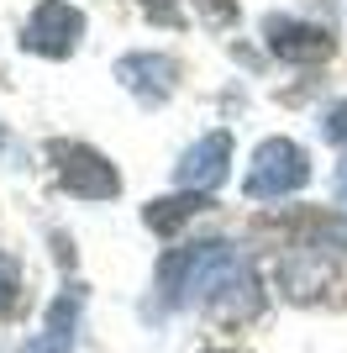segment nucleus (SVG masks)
<instances>
[{
	"label": "nucleus",
	"instance_id": "1",
	"mask_svg": "<svg viewBox=\"0 0 347 353\" xmlns=\"http://www.w3.org/2000/svg\"><path fill=\"white\" fill-rule=\"evenodd\" d=\"M237 280V253L231 243H185L158 259V295L163 306H189L200 295H221Z\"/></svg>",
	"mask_w": 347,
	"mask_h": 353
},
{
	"label": "nucleus",
	"instance_id": "6",
	"mask_svg": "<svg viewBox=\"0 0 347 353\" xmlns=\"http://www.w3.org/2000/svg\"><path fill=\"white\" fill-rule=\"evenodd\" d=\"M227 163H231V132H211L195 148H185V159L174 163V179L195 195H211L227 179Z\"/></svg>",
	"mask_w": 347,
	"mask_h": 353
},
{
	"label": "nucleus",
	"instance_id": "3",
	"mask_svg": "<svg viewBox=\"0 0 347 353\" xmlns=\"http://www.w3.org/2000/svg\"><path fill=\"white\" fill-rule=\"evenodd\" d=\"M48 159H53V169H58V185H63L69 195H79V201H111V195H121L116 163H105V153H95V148L53 143Z\"/></svg>",
	"mask_w": 347,
	"mask_h": 353
},
{
	"label": "nucleus",
	"instance_id": "4",
	"mask_svg": "<svg viewBox=\"0 0 347 353\" xmlns=\"http://www.w3.org/2000/svg\"><path fill=\"white\" fill-rule=\"evenodd\" d=\"M79 37H85V16L74 11L69 0H43L27 16V27H21V48L43 53V59H69Z\"/></svg>",
	"mask_w": 347,
	"mask_h": 353
},
{
	"label": "nucleus",
	"instance_id": "11",
	"mask_svg": "<svg viewBox=\"0 0 347 353\" xmlns=\"http://www.w3.org/2000/svg\"><path fill=\"white\" fill-rule=\"evenodd\" d=\"M195 6H200L205 21H216V27H227L231 16H237V0H195Z\"/></svg>",
	"mask_w": 347,
	"mask_h": 353
},
{
	"label": "nucleus",
	"instance_id": "5",
	"mask_svg": "<svg viewBox=\"0 0 347 353\" xmlns=\"http://www.w3.org/2000/svg\"><path fill=\"white\" fill-rule=\"evenodd\" d=\"M263 37H269V53L284 59V63H326L337 53V37L326 27L289 21V16H269V21H263Z\"/></svg>",
	"mask_w": 347,
	"mask_h": 353
},
{
	"label": "nucleus",
	"instance_id": "8",
	"mask_svg": "<svg viewBox=\"0 0 347 353\" xmlns=\"http://www.w3.org/2000/svg\"><path fill=\"white\" fill-rule=\"evenodd\" d=\"M116 79L143 101H163L174 90V79H179V69H174V59H158V53H127L116 63Z\"/></svg>",
	"mask_w": 347,
	"mask_h": 353
},
{
	"label": "nucleus",
	"instance_id": "13",
	"mask_svg": "<svg viewBox=\"0 0 347 353\" xmlns=\"http://www.w3.org/2000/svg\"><path fill=\"white\" fill-rule=\"evenodd\" d=\"M143 6H147V11H153V16H158V21H169V27H179V11H174L169 0H143Z\"/></svg>",
	"mask_w": 347,
	"mask_h": 353
},
{
	"label": "nucleus",
	"instance_id": "10",
	"mask_svg": "<svg viewBox=\"0 0 347 353\" xmlns=\"http://www.w3.org/2000/svg\"><path fill=\"white\" fill-rule=\"evenodd\" d=\"M321 132H326V143H342V148H347V101H337L332 111H326Z\"/></svg>",
	"mask_w": 347,
	"mask_h": 353
},
{
	"label": "nucleus",
	"instance_id": "7",
	"mask_svg": "<svg viewBox=\"0 0 347 353\" xmlns=\"http://www.w3.org/2000/svg\"><path fill=\"white\" fill-rule=\"evenodd\" d=\"M79 306H85V290H79V285H63V295H58L53 306H48V316H43V332H37L21 353H74Z\"/></svg>",
	"mask_w": 347,
	"mask_h": 353
},
{
	"label": "nucleus",
	"instance_id": "12",
	"mask_svg": "<svg viewBox=\"0 0 347 353\" xmlns=\"http://www.w3.org/2000/svg\"><path fill=\"white\" fill-rule=\"evenodd\" d=\"M11 295H16V264L6 259V253H0V306H6Z\"/></svg>",
	"mask_w": 347,
	"mask_h": 353
},
{
	"label": "nucleus",
	"instance_id": "2",
	"mask_svg": "<svg viewBox=\"0 0 347 353\" xmlns=\"http://www.w3.org/2000/svg\"><path fill=\"white\" fill-rule=\"evenodd\" d=\"M305 179H311L305 148L289 143V137H269V143L253 153V163H247V185L242 190L253 195V201H279V195L300 190Z\"/></svg>",
	"mask_w": 347,
	"mask_h": 353
},
{
	"label": "nucleus",
	"instance_id": "9",
	"mask_svg": "<svg viewBox=\"0 0 347 353\" xmlns=\"http://www.w3.org/2000/svg\"><path fill=\"white\" fill-rule=\"evenodd\" d=\"M200 206H205V195H195V190H185V195H158V201H147V206H143V221H147L158 237H174L189 216H200Z\"/></svg>",
	"mask_w": 347,
	"mask_h": 353
},
{
	"label": "nucleus",
	"instance_id": "14",
	"mask_svg": "<svg viewBox=\"0 0 347 353\" xmlns=\"http://www.w3.org/2000/svg\"><path fill=\"white\" fill-rule=\"evenodd\" d=\"M337 190H342V201H347V163H342V174H337Z\"/></svg>",
	"mask_w": 347,
	"mask_h": 353
}]
</instances>
